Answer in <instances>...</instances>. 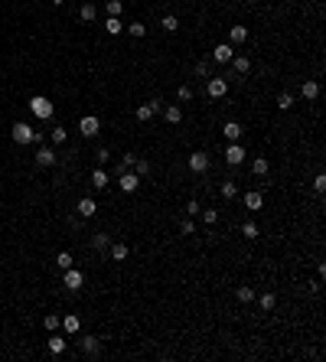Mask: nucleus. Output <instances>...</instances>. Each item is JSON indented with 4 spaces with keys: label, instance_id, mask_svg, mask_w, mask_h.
I'll use <instances>...</instances> for the list:
<instances>
[{
    "label": "nucleus",
    "instance_id": "ddd939ff",
    "mask_svg": "<svg viewBox=\"0 0 326 362\" xmlns=\"http://www.w3.org/2000/svg\"><path fill=\"white\" fill-rule=\"evenodd\" d=\"M222 134H225V141H241V134H245V127L238 124V121H225V127H222Z\"/></svg>",
    "mask_w": 326,
    "mask_h": 362
},
{
    "label": "nucleus",
    "instance_id": "6ab92c4d",
    "mask_svg": "<svg viewBox=\"0 0 326 362\" xmlns=\"http://www.w3.org/2000/svg\"><path fill=\"white\" fill-rule=\"evenodd\" d=\"M62 330L69 333V336H75L78 330H82V320H78L75 313H69V316H62Z\"/></svg>",
    "mask_w": 326,
    "mask_h": 362
},
{
    "label": "nucleus",
    "instance_id": "09e8293b",
    "mask_svg": "<svg viewBox=\"0 0 326 362\" xmlns=\"http://www.w3.org/2000/svg\"><path fill=\"white\" fill-rule=\"evenodd\" d=\"M33 144H36V147H39V144H46V134H43V131H33Z\"/></svg>",
    "mask_w": 326,
    "mask_h": 362
},
{
    "label": "nucleus",
    "instance_id": "9b49d317",
    "mask_svg": "<svg viewBox=\"0 0 326 362\" xmlns=\"http://www.w3.org/2000/svg\"><path fill=\"white\" fill-rule=\"evenodd\" d=\"M206 92H209V98H222V95L228 92V79H216V75H212L209 85H206Z\"/></svg>",
    "mask_w": 326,
    "mask_h": 362
},
{
    "label": "nucleus",
    "instance_id": "f03ea898",
    "mask_svg": "<svg viewBox=\"0 0 326 362\" xmlns=\"http://www.w3.org/2000/svg\"><path fill=\"white\" fill-rule=\"evenodd\" d=\"M10 137H13V141L20 144V147H23V144H33V127H30V124H23V121H16V124L10 127Z\"/></svg>",
    "mask_w": 326,
    "mask_h": 362
},
{
    "label": "nucleus",
    "instance_id": "423d86ee",
    "mask_svg": "<svg viewBox=\"0 0 326 362\" xmlns=\"http://www.w3.org/2000/svg\"><path fill=\"white\" fill-rule=\"evenodd\" d=\"M78 131H82V137H95L101 131V121L95 118V114H85V118L78 121Z\"/></svg>",
    "mask_w": 326,
    "mask_h": 362
},
{
    "label": "nucleus",
    "instance_id": "5701e85b",
    "mask_svg": "<svg viewBox=\"0 0 326 362\" xmlns=\"http://www.w3.org/2000/svg\"><path fill=\"white\" fill-rule=\"evenodd\" d=\"M268 170H271V163H268L264 157H255V160H251V173H255V176H268Z\"/></svg>",
    "mask_w": 326,
    "mask_h": 362
},
{
    "label": "nucleus",
    "instance_id": "72a5a7b5",
    "mask_svg": "<svg viewBox=\"0 0 326 362\" xmlns=\"http://www.w3.org/2000/svg\"><path fill=\"white\" fill-rule=\"evenodd\" d=\"M258 304H261V310H264V313H271V310L277 307V297H274V294H264V297L258 300Z\"/></svg>",
    "mask_w": 326,
    "mask_h": 362
},
{
    "label": "nucleus",
    "instance_id": "c756f323",
    "mask_svg": "<svg viewBox=\"0 0 326 362\" xmlns=\"http://www.w3.org/2000/svg\"><path fill=\"white\" fill-rule=\"evenodd\" d=\"M49 141H53V144H65V141H69V131H65V127H59V124H55L53 131H49Z\"/></svg>",
    "mask_w": 326,
    "mask_h": 362
},
{
    "label": "nucleus",
    "instance_id": "1a4fd4ad",
    "mask_svg": "<svg viewBox=\"0 0 326 362\" xmlns=\"http://www.w3.org/2000/svg\"><path fill=\"white\" fill-rule=\"evenodd\" d=\"M232 55H235L232 43H218V46L212 49V62H232Z\"/></svg>",
    "mask_w": 326,
    "mask_h": 362
},
{
    "label": "nucleus",
    "instance_id": "3c124183",
    "mask_svg": "<svg viewBox=\"0 0 326 362\" xmlns=\"http://www.w3.org/2000/svg\"><path fill=\"white\" fill-rule=\"evenodd\" d=\"M49 3H53V7H62V3H65V0H49Z\"/></svg>",
    "mask_w": 326,
    "mask_h": 362
},
{
    "label": "nucleus",
    "instance_id": "7c9ffc66",
    "mask_svg": "<svg viewBox=\"0 0 326 362\" xmlns=\"http://www.w3.org/2000/svg\"><path fill=\"white\" fill-rule=\"evenodd\" d=\"M78 16H82L85 23H92L95 16H98V7H95V3H82V10H78Z\"/></svg>",
    "mask_w": 326,
    "mask_h": 362
},
{
    "label": "nucleus",
    "instance_id": "6e6552de",
    "mask_svg": "<svg viewBox=\"0 0 326 362\" xmlns=\"http://www.w3.org/2000/svg\"><path fill=\"white\" fill-rule=\"evenodd\" d=\"M160 108H163V102H157V98H154V102H147V104H137V111H134V114H137V121H150Z\"/></svg>",
    "mask_w": 326,
    "mask_h": 362
},
{
    "label": "nucleus",
    "instance_id": "4be33fe9",
    "mask_svg": "<svg viewBox=\"0 0 326 362\" xmlns=\"http://www.w3.org/2000/svg\"><path fill=\"white\" fill-rule=\"evenodd\" d=\"M46 346H49V353H53V356H62V353H65V339H62V336H55V333H53Z\"/></svg>",
    "mask_w": 326,
    "mask_h": 362
},
{
    "label": "nucleus",
    "instance_id": "f704fd0d",
    "mask_svg": "<svg viewBox=\"0 0 326 362\" xmlns=\"http://www.w3.org/2000/svg\"><path fill=\"white\" fill-rule=\"evenodd\" d=\"M43 326H46L49 333H55V330H59V326H62V320H59V316H55V313H46V320H43Z\"/></svg>",
    "mask_w": 326,
    "mask_h": 362
},
{
    "label": "nucleus",
    "instance_id": "c9c22d12",
    "mask_svg": "<svg viewBox=\"0 0 326 362\" xmlns=\"http://www.w3.org/2000/svg\"><path fill=\"white\" fill-rule=\"evenodd\" d=\"M127 33H131L134 40H144V36H147V26H144V23H131V26H127Z\"/></svg>",
    "mask_w": 326,
    "mask_h": 362
},
{
    "label": "nucleus",
    "instance_id": "39448f33",
    "mask_svg": "<svg viewBox=\"0 0 326 362\" xmlns=\"http://www.w3.org/2000/svg\"><path fill=\"white\" fill-rule=\"evenodd\" d=\"M62 281H65V287L75 294V291H82V284H85V274H82L78 268H65V277H62Z\"/></svg>",
    "mask_w": 326,
    "mask_h": 362
},
{
    "label": "nucleus",
    "instance_id": "f3484780",
    "mask_svg": "<svg viewBox=\"0 0 326 362\" xmlns=\"http://www.w3.org/2000/svg\"><path fill=\"white\" fill-rule=\"evenodd\" d=\"M82 353L85 356H98L101 353V339L98 336H82Z\"/></svg>",
    "mask_w": 326,
    "mask_h": 362
},
{
    "label": "nucleus",
    "instance_id": "2eb2a0df",
    "mask_svg": "<svg viewBox=\"0 0 326 362\" xmlns=\"http://www.w3.org/2000/svg\"><path fill=\"white\" fill-rule=\"evenodd\" d=\"M300 95H303V98H307V102H317V98H320V82L307 79V82H303V85H300Z\"/></svg>",
    "mask_w": 326,
    "mask_h": 362
},
{
    "label": "nucleus",
    "instance_id": "8fccbe9b",
    "mask_svg": "<svg viewBox=\"0 0 326 362\" xmlns=\"http://www.w3.org/2000/svg\"><path fill=\"white\" fill-rule=\"evenodd\" d=\"M95 157H98V163H105V160H111V154H108V150H105V147H101L98 154H95Z\"/></svg>",
    "mask_w": 326,
    "mask_h": 362
},
{
    "label": "nucleus",
    "instance_id": "603ef678",
    "mask_svg": "<svg viewBox=\"0 0 326 362\" xmlns=\"http://www.w3.org/2000/svg\"><path fill=\"white\" fill-rule=\"evenodd\" d=\"M255 3H261V0H255Z\"/></svg>",
    "mask_w": 326,
    "mask_h": 362
},
{
    "label": "nucleus",
    "instance_id": "a211bd4d",
    "mask_svg": "<svg viewBox=\"0 0 326 362\" xmlns=\"http://www.w3.org/2000/svg\"><path fill=\"white\" fill-rule=\"evenodd\" d=\"M264 206V196L258 193V189H251V193H245V209H251V212H258Z\"/></svg>",
    "mask_w": 326,
    "mask_h": 362
},
{
    "label": "nucleus",
    "instance_id": "473e14b6",
    "mask_svg": "<svg viewBox=\"0 0 326 362\" xmlns=\"http://www.w3.org/2000/svg\"><path fill=\"white\" fill-rule=\"evenodd\" d=\"M277 108L280 111H290V108H294V95H290V92H280L277 95Z\"/></svg>",
    "mask_w": 326,
    "mask_h": 362
},
{
    "label": "nucleus",
    "instance_id": "58836bf2",
    "mask_svg": "<svg viewBox=\"0 0 326 362\" xmlns=\"http://www.w3.org/2000/svg\"><path fill=\"white\" fill-rule=\"evenodd\" d=\"M199 215H202V222H206V225H216V222H218L216 209H199Z\"/></svg>",
    "mask_w": 326,
    "mask_h": 362
},
{
    "label": "nucleus",
    "instance_id": "e433bc0d",
    "mask_svg": "<svg viewBox=\"0 0 326 362\" xmlns=\"http://www.w3.org/2000/svg\"><path fill=\"white\" fill-rule=\"evenodd\" d=\"M218 193H222L225 199H235V196H238V186H235V183L228 180V183H222V189H218Z\"/></svg>",
    "mask_w": 326,
    "mask_h": 362
},
{
    "label": "nucleus",
    "instance_id": "2f4dec72",
    "mask_svg": "<svg viewBox=\"0 0 326 362\" xmlns=\"http://www.w3.org/2000/svg\"><path fill=\"white\" fill-rule=\"evenodd\" d=\"M105 10H108V16H121V13H124V0H108Z\"/></svg>",
    "mask_w": 326,
    "mask_h": 362
},
{
    "label": "nucleus",
    "instance_id": "c03bdc74",
    "mask_svg": "<svg viewBox=\"0 0 326 362\" xmlns=\"http://www.w3.org/2000/svg\"><path fill=\"white\" fill-rule=\"evenodd\" d=\"M134 160H137L134 154H124V157H121V163H117V170H131V166H134Z\"/></svg>",
    "mask_w": 326,
    "mask_h": 362
},
{
    "label": "nucleus",
    "instance_id": "c85d7f7f",
    "mask_svg": "<svg viewBox=\"0 0 326 362\" xmlns=\"http://www.w3.org/2000/svg\"><path fill=\"white\" fill-rule=\"evenodd\" d=\"M241 235L248 238V242H255V238H258V235H261V228H258V225H255V222H251V219H248V222H245V225H241Z\"/></svg>",
    "mask_w": 326,
    "mask_h": 362
},
{
    "label": "nucleus",
    "instance_id": "79ce46f5",
    "mask_svg": "<svg viewBox=\"0 0 326 362\" xmlns=\"http://www.w3.org/2000/svg\"><path fill=\"white\" fill-rule=\"evenodd\" d=\"M176 98H179V102H189V98H193V88H189V85H179L176 88Z\"/></svg>",
    "mask_w": 326,
    "mask_h": 362
},
{
    "label": "nucleus",
    "instance_id": "aec40b11",
    "mask_svg": "<svg viewBox=\"0 0 326 362\" xmlns=\"http://www.w3.org/2000/svg\"><path fill=\"white\" fill-rule=\"evenodd\" d=\"M105 33H111V36L124 33V23H121V16H108V20H105Z\"/></svg>",
    "mask_w": 326,
    "mask_h": 362
},
{
    "label": "nucleus",
    "instance_id": "37998d69",
    "mask_svg": "<svg viewBox=\"0 0 326 362\" xmlns=\"http://www.w3.org/2000/svg\"><path fill=\"white\" fill-rule=\"evenodd\" d=\"M179 232H183V235H193V232H196V222L193 219H183V222H179Z\"/></svg>",
    "mask_w": 326,
    "mask_h": 362
},
{
    "label": "nucleus",
    "instance_id": "f257e3e1",
    "mask_svg": "<svg viewBox=\"0 0 326 362\" xmlns=\"http://www.w3.org/2000/svg\"><path fill=\"white\" fill-rule=\"evenodd\" d=\"M30 111H33V114H36V118L39 121H49V118H53V102H49V98H46V95H33V98H30Z\"/></svg>",
    "mask_w": 326,
    "mask_h": 362
},
{
    "label": "nucleus",
    "instance_id": "0eeeda50",
    "mask_svg": "<svg viewBox=\"0 0 326 362\" xmlns=\"http://www.w3.org/2000/svg\"><path fill=\"white\" fill-rule=\"evenodd\" d=\"M55 150L53 147H46V144H39V150H36V166H55Z\"/></svg>",
    "mask_w": 326,
    "mask_h": 362
},
{
    "label": "nucleus",
    "instance_id": "a878e982",
    "mask_svg": "<svg viewBox=\"0 0 326 362\" xmlns=\"http://www.w3.org/2000/svg\"><path fill=\"white\" fill-rule=\"evenodd\" d=\"M196 75L199 79H212V59H199L196 62Z\"/></svg>",
    "mask_w": 326,
    "mask_h": 362
},
{
    "label": "nucleus",
    "instance_id": "393cba45",
    "mask_svg": "<svg viewBox=\"0 0 326 362\" xmlns=\"http://www.w3.org/2000/svg\"><path fill=\"white\" fill-rule=\"evenodd\" d=\"M92 248H95V252H105V248H111V235H105V232L92 235Z\"/></svg>",
    "mask_w": 326,
    "mask_h": 362
},
{
    "label": "nucleus",
    "instance_id": "49530a36",
    "mask_svg": "<svg viewBox=\"0 0 326 362\" xmlns=\"http://www.w3.org/2000/svg\"><path fill=\"white\" fill-rule=\"evenodd\" d=\"M313 189H317V193H323V189H326V173H317V180H313Z\"/></svg>",
    "mask_w": 326,
    "mask_h": 362
},
{
    "label": "nucleus",
    "instance_id": "ea45409f",
    "mask_svg": "<svg viewBox=\"0 0 326 362\" xmlns=\"http://www.w3.org/2000/svg\"><path fill=\"white\" fill-rule=\"evenodd\" d=\"M134 173H137V176H147L150 173V160H134Z\"/></svg>",
    "mask_w": 326,
    "mask_h": 362
},
{
    "label": "nucleus",
    "instance_id": "a18cd8bd",
    "mask_svg": "<svg viewBox=\"0 0 326 362\" xmlns=\"http://www.w3.org/2000/svg\"><path fill=\"white\" fill-rule=\"evenodd\" d=\"M199 209H202V206L196 203V199H189V203H186V215H189V219H193V215H199Z\"/></svg>",
    "mask_w": 326,
    "mask_h": 362
},
{
    "label": "nucleus",
    "instance_id": "dca6fc26",
    "mask_svg": "<svg viewBox=\"0 0 326 362\" xmlns=\"http://www.w3.org/2000/svg\"><path fill=\"white\" fill-rule=\"evenodd\" d=\"M245 40H248V26H228V43L232 46H241Z\"/></svg>",
    "mask_w": 326,
    "mask_h": 362
},
{
    "label": "nucleus",
    "instance_id": "f8f14e48",
    "mask_svg": "<svg viewBox=\"0 0 326 362\" xmlns=\"http://www.w3.org/2000/svg\"><path fill=\"white\" fill-rule=\"evenodd\" d=\"M75 209H78V215H82V219H92V215L98 212V203H95L92 196H85V199H78Z\"/></svg>",
    "mask_w": 326,
    "mask_h": 362
},
{
    "label": "nucleus",
    "instance_id": "20e7f679",
    "mask_svg": "<svg viewBox=\"0 0 326 362\" xmlns=\"http://www.w3.org/2000/svg\"><path fill=\"white\" fill-rule=\"evenodd\" d=\"M225 163L228 166H238V163H245V147H241L238 141H232L225 147Z\"/></svg>",
    "mask_w": 326,
    "mask_h": 362
},
{
    "label": "nucleus",
    "instance_id": "412c9836",
    "mask_svg": "<svg viewBox=\"0 0 326 362\" xmlns=\"http://www.w3.org/2000/svg\"><path fill=\"white\" fill-rule=\"evenodd\" d=\"M232 69L238 72V75H245V72L251 69V59L248 55H232Z\"/></svg>",
    "mask_w": 326,
    "mask_h": 362
},
{
    "label": "nucleus",
    "instance_id": "9d476101",
    "mask_svg": "<svg viewBox=\"0 0 326 362\" xmlns=\"http://www.w3.org/2000/svg\"><path fill=\"white\" fill-rule=\"evenodd\" d=\"M189 170H193V173H206V170H209V157H206L202 150L189 154Z\"/></svg>",
    "mask_w": 326,
    "mask_h": 362
},
{
    "label": "nucleus",
    "instance_id": "a19ab883",
    "mask_svg": "<svg viewBox=\"0 0 326 362\" xmlns=\"http://www.w3.org/2000/svg\"><path fill=\"white\" fill-rule=\"evenodd\" d=\"M55 264H59L62 271H65V268H72V255H69V252H59V255H55Z\"/></svg>",
    "mask_w": 326,
    "mask_h": 362
},
{
    "label": "nucleus",
    "instance_id": "b1692460",
    "mask_svg": "<svg viewBox=\"0 0 326 362\" xmlns=\"http://www.w3.org/2000/svg\"><path fill=\"white\" fill-rule=\"evenodd\" d=\"M108 173H105V170H101V166H95V173H92V186L95 189H105V186H108Z\"/></svg>",
    "mask_w": 326,
    "mask_h": 362
},
{
    "label": "nucleus",
    "instance_id": "4468645a",
    "mask_svg": "<svg viewBox=\"0 0 326 362\" xmlns=\"http://www.w3.org/2000/svg\"><path fill=\"white\" fill-rule=\"evenodd\" d=\"M163 118H166V124H179V121H183V108H179V104H163Z\"/></svg>",
    "mask_w": 326,
    "mask_h": 362
},
{
    "label": "nucleus",
    "instance_id": "7ed1b4c3",
    "mask_svg": "<svg viewBox=\"0 0 326 362\" xmlns=\"http://www.w3.org/2000/svg\"><path fill=\"white\" fill-rule=\"evenodd\" d=\"M117 186H121V193H137L140 176L131 173V170H121V176H117Z\"/></svg>",
    "mask_w": 326,
    "mask_h": 362
},
{
    "label": "nucleus",
    "instance_id": "bb28decb",
    "mask_svg": "<svg viewBox=\"0 0 326 362\" xmlns=\"http://www.w3.org/2000/svg\"><path fill=\"white\" fill-rule=\"evenodd\" d=\"M127 255H131V248H127V245H111V261H127Z\"/></svg>",
    "mask_w": 326,
    "mask_h": 362
},
{
    "label": "nucleus",
    "instance_id": "cd10ccee",
    "mask_svg": "<svg viewBox=\"0 0 326 362\" xmlns=\"http://www.w3.org/2000/svg\"><path fill=\"white\" fill-rule=\"evenodd\" d=\"M235 297H238L241 304H251V300H255V287H248V284H241L238 291H235Z\"/></svg>",
    "mask_w": 326,
    "mask_h": 362
},
{
    "label": "nucleus",
    "instance_id": "de8ad7c7",
    "mask_svg": "<svg viewBox=\"0 0 326 362\" xmlns=\"http://www.w3.org/2000/svg\"><path fill=\"white\" fill-rule=\"evenodd\" d=\"M69 225L72 228H82V225H85V219H82V215H69Z\"/></svg>",
    "mask_w": 326,
    "mask_h": 362
},
{
    "label": "nucleus",
    "instance_id": "4c0bfd02",
    "mask_svg": "<svg viewBox=\"0 0 326 362\" xmlns=\"http://www.w3.org/2000/svg\"><path fill=\"white\" fill-rule=\"evenodd\" d=\"M163 30H166V33H176V26H179V20H176V16H173V13H166V16H163Z\"/></svg>",
    "mask_w": 326,
    "mask_h": 362
}]
</instances>
